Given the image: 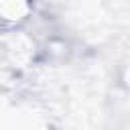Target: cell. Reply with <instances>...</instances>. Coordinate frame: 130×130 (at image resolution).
Masks as SVG:
<instances>
[]
</instances>
